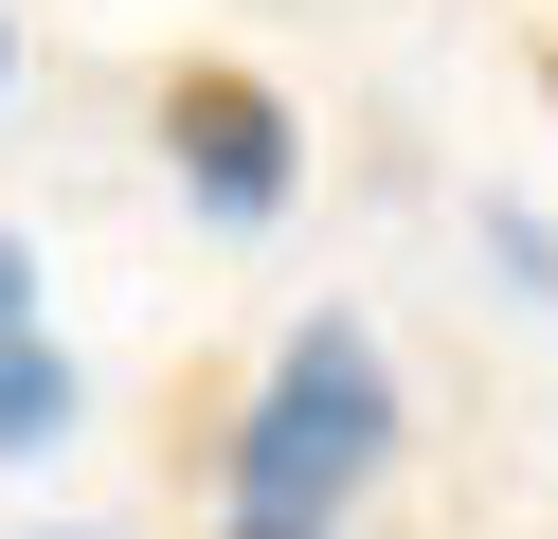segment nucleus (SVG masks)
I'll return each instance as SVG.
<instances>
[{"instance_id": "nucleus-2", "label": "nucleus", "mask_w": 558, "mask_h": 539, "mask_svg": "<svg viewBox=\"0 0 558 539\" xmlns=\"http://www.w3.org/2000/svg\"><path fill=\"white\" fill-rule=\"evenodd\" d=\"M145 126H162V162H181V198L217 216V234H270V216L306 198V126H289V90H270V72H234V54H181Z\"/></svg>"}, {"instance_id": "nucleus-3", "label": "nucleus", "mask_w": 558, "mask_h": 539, "mask_svg": "<svg viewBox=\"0 0 558 539\" xmlns=\"http://www.w3.org/2000/svg\"><path fill=\"white\" fill-rule=\"evenodd\" d=\"M37 342H54V323H37V252L0 234V359H37Z\"/></svg>"}, {"instance_id": "nucleus-5", "label": "nucleus", "mask_w": 558, "mask_h": 539, "mask_svg": "<svg viewBox=\"0 0 558 539\" xmlns=\"http://www.w3.org/2000/svg\"><path fill=\"white\" fill-rule=\"evenodd\" d=\"M54 539H109V522H54Z\"/></svg>"}, {"instance_id": "nucleus-4", "label": "nucleus", "mask_w": 558, "mask_h": 539, "mask_svg": "<svg viewBox=\"0 0 558 539\" xmlns=\"http://www.w3.org/2000/svg\"><path fill=\"white\" fill-rule=\"evenodd\" d=\"M0 90H19V19H0Z\"/></svg>"}, {"instance_id": "nucleus-1", "label": "nucleus", "mask_w": 558, "mask_h": 539, "mask_svg": "<svg viewBox=\"0 0 558 539\" xmlns=\"http://www.w3.org/2000/svg\"><path fill=\"white\" fill-rule=\"evenodd\" d=\"M378 467H397V359L361 306H306L234 414V539H342Z\"/></svg>"}]
</instances>
